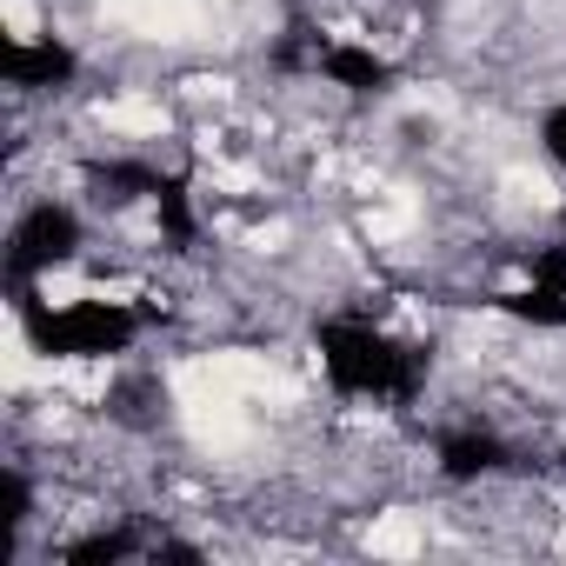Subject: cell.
Returning <instances> with one entry per match:
<instances>
[{
  "label": "cell",
  "instance_id": "6",
  "mask_svg": "<svg viewBox=\"0 0 566 566\" xmlns=\"http://www.w3.org/2000/svg\"><path fill=\"white\" fill-rule=\"evenodd\" d=\"M0 81L14 94H67L81 81V48L61 34H8L0 41Z\"/></svg>",
  "mask_w": 566,
  "mask_h": 566
},
{
  "label": "cell",
  "instance_id": "1",
  "mask_svg": "<svg viewBox=\"0 0 566 566\" xmlns=\"http://www.w3.org/2000/svg\"><path fill=\"white\" fill-rule=\"evenodd\" d=\"M314 360L340 400H374V407H413L433 380V347L407 340L367 314H321Z\"/></svg>",
  "mask_w": 566,
  "mask_h": 566
},
{
  "label": "cell",
  "instance_id": "2",
  "mask_svg": "<svg viewBox=\"0 0 566 566\" xmlns=\"http://www.w3.org/2000/svg\"><path fill=\"white\" fill-rule=\"evenodd\" d=\"M21 334L41 360H120L140 347L147 334V307L134 301H41V294H14Z\"/></svg>",
  "mask_w": 566,
  "mask_h": 566
},
{
  "label": "cell",
  "instance_id": "9",
  "mask_svg": "<svg viewBox=\"0 0 566 566\" xmlns=\"http://www.w3.org/2000/svg\"><path fill=\"white\" fill-rule=\"evenodd\" d=\"M147 207H154V233H160L167 247H180V253H187V247L200 240V213H193V187H187V174H174V167H167Z\"/></svg>",
  "mask_w": 566,
  "mask_h": 566
},
{
  "label": "cell",
  "instance_id": "3",
  "mask_svg": "<svg viewBox=\"0 0 566 566\" xmlns=\"http://www.w3.org/2000/svg\"><path fill=\"white\" fill-rule=\"evenodd\" d=\"M87 247V213L61 193H41L21 207V220L8 227V294H34V280L74 266Z\"/></svg>",
  "mask_w": 566,
  "mask_h": 566
},
{
  "label": "cell",
  "instance_id": "7",
  "mask_svg": "<svg viewBox=\"0 0 566 566\" xmlns=\"http://www.w3.org/2000/svg\"><path fill=\"white\" fill-rule=\"evenodd\" d=\"M160 160H140V154H114V160H87L81 167V180H87V193L101 200V207H134V200H154V187H160Z\"/></svg>",
  "mask_w": 566,
  "mask_h": 566
},
{
  "label": "cell",
  "instance_id": "4",
  "mask_svg": "<svg viewBox=\"0 0 566 566\" xmlns=\"http://www.w3.org/2000/svg\"><path fill=\"white\" fill-rule=\"evenodd\" d=\"M307 74H321L327 87H340V94H354V101H387V94L400 87V61L380 54L374 41H354V34H314Z\"/></svg>",
  "mask_w": 566,
  "mask_h": 566
},
{
  "label": "cell",
  "instance_id": "10",
  "mask_svg": "<svg viewBox=\"0 0 566 566\" xmlns=\"http://www.w3.org/2000/svg\"><path fill=\"white\" fill-rule=\"evenodd\" d=\"M533 140H539V154H546V160H553V167L566 174V94H559V101H553V107L539 114V127H533Z\"/></svg>",
  "mask_w": 566,
  "mask_h": 566
},
{
  "label": "cell",
  "instance_id": "11",
  "mask_svg": "<svg viewBox=\"0 0 566 566\" xmlns=\"http://www.w3.org/2000/svg\"><path fill=\"white\" fill-rule=\"evenodd\" d=\"M34 520V480L21 467H8V533H21Z\"/></svg>",
  "mask_w": 566,
  "mask_h": 566
},
{
  "label": "cell",
  "instance_id": "8",
  "mask_svg": "<svg viewBox=\"0 0 566 566\" xmlns=\"http://www.w3.org/2000/svg\"><path fill=\"white\" fill-rule=\"evenodd\" d=\"M154 546H160V533H140V526H94V533L67 539L61 559H67V566H120V559H154Z\"/></svg>",
  "mask_w": 566,
  "mask_h": 566
},
{
  "label": "cell",
  "instance_id": "5",
  "mask_svg": "<svg viewBox=\"0 0 566 566\" xmlns=\"http://www.w3.org/2000/svg\"><path fill=\"white\" fill-rule=\"evenodd\" d=\"M513 467H520V447L486 420H453L433 433V473L447 486H480V480H500Z\"/></svg>",
  "mask_w": 566,
  "mask_h": 566
}]
</instances>
